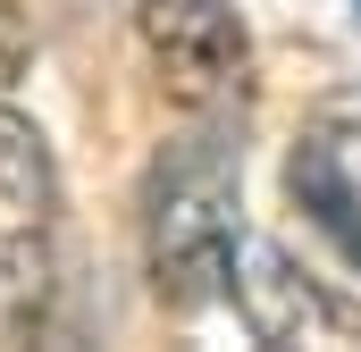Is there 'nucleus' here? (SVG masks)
I'll return each mask as SVG.
<instances>
[{
    "mask_svg": "<svg viewBox=\"0 0 361 352\" xmlns=\"http://www.w3.org/2000/svg\"><path fill=\"white\" fill-rule=\"evenodd\" d=\"M135 34L185 118H235L252 101V25L235 0H135Z\"/></svg>",
    "mask_w": 361,
    "mask_h": 352,
    "instance_id": "obj_2",
    "label": "nucleus"
},
{
    "mask_svg": "<svg viewBox=\"0 0 361 352\" xmlns=\"http://www.w3.org/2000/svg\"><path fill=\"white\" fill-rule=\"evenodd\" d=\"M59 260V160L51 134L0 109V319H25Z\"/></svg>",
    "mask_w": 361,
    "mask_h": 352,
    "instance_id": "obj_3",
    "label": "nucleus"
},
{
    "mask_svg": "<svg viewBox=\"0 0 361 352\" xmlns=\"http://www.w3.org/2000/svg\"><path fill=\"white\" fill-rule=\"evenodd\" d=\"M235 252H244V143L227 118H193L152 176H143V277L160 310H210L235 294Z\"/></svg>",
    "mask_w": 361,
    "mask_h": 352,
    "instance_id": "obj_1",
    "label": "nucleus"
},
{
    "mask_svg": "<svg viewBox=\"0 0 361 352\" xmlns=\"http://www.w3.org/2000/svg\"><path fill=\"white\" fill-rule=\"evenodd\" d=\"M25 59H34V34H25V17H17V8H0V101H8L17 76H25Z\"/></svg>",
    "mask_w": 361,
    "mask_h": 352,
    "instance_id": "obj_6",
    "label": "nucleus"
},
{
    "mask_svg": "<svg viewBox=\"0 0 361 352\" xmlns=\"http://www.w3.org/2000/svg\"><path fill=\"white\" fill-rule=\"evenodd\" d=\"M227 302L252 327V344H361V302L336 294L311 260H294L269 235H244Z\"/></svg>",
    "mask_w": 361,
    "mask_h": 352,
    "instance_id": "obj_4",
    "label": "nucleus"
},
{
    "mask_svg": "<svg viewBox=\"0 0 361 352\" xmlns=\"http://www.w3.org/2000/svg\"><path fill=\"white\" fill-rule=\"evenodd\" d=\"M286 201L302 210V227L361 277V168L345 160V143L319 126L286 151Z\"/></svg>",
    "mask_w": 361,
    "mask_h": 352,
    "instance_id": "obj_5",
    "label": "nucleus"
}]
</instances>
